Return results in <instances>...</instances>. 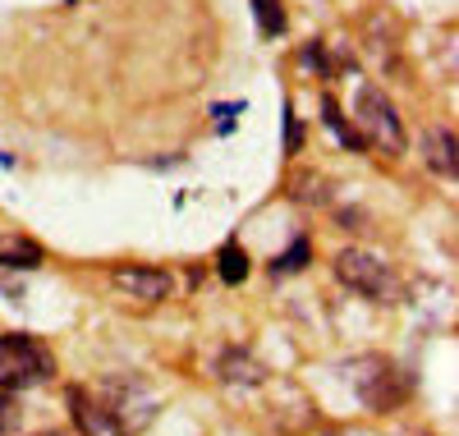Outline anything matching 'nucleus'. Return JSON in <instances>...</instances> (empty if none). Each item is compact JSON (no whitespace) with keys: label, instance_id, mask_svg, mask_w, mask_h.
Wrapping results in <instances>:
<instances>
[{"label":"nucleus","instance_id":"3","mask_svg":"<svg viewBox=\"0 0 459 436\" xmlns=\"http://www.w3.org/2000/svg\"><path fill=\"white\" fill-rule=\"evenodd\" d=\"M97 405H101V414H106V423H110V436H134V432L147 427L152 414H157V400H152V395H147L134 377L106 381Z\"/></svg>","mask_w":459,"mask_h":436},{"label":"nucleus","instance_id":"12","mask_svg":"<svg viewBox=\"0 0 459 436\" xmlns=\"http://www.w3.org/2000/svg\"><path fill=\"white\" fill-rule=\"evenodd\" d=\"M216 271H221V281H225V285H244V275H248V257H244V249H239V244H225Z\"/></svg>","mask_w":459,"mask_h":436},{"label":"nucleus","instance_id":"14","mask_svg":"<svg viewBox=\"0 0 459 436\" xmlns=\"http://www.w3.org/2000/svg\"><path fill=\"white\" fill-rule=\"evenodd\" d=\"M308 240H294L281 257H276V275H290V271H299V266H308Z\"/></svg>","mask_w":459,"mask_h":436},{"label":"nucleus","instance_id":"16","mask_svg":"<svg viewBox=\"0 0 459 436\" xmlns=\"http://www.w3.org/2000/svg\"><path fill=\"white\" fill-rule=\"evenodd\" d=\"M299 147H303V129H299V120H294V110L285 106V152L294 156Z\"/></svg>","mask_w":459,"mask_h":436},{"label":"nucleus","instance_id":"2","mask_svg":"<svg viewBox=\"0 0 459 436\" xmlns=\"http://www.w3.org/2000/svg\"><path fill=\"white\" fill-rule=\"evenodd\" d=\"M354 120L363 125V143H377L381 152L400 156L409 147V134H404V120H400L395 101L372 83H363L359 97H354Z\"/></svg>","mask_w":459,"mask_h":436},{"label":"nucleus","instance_id":"8","mask_svg":"<svg viewBox=\"0 0 459 436\" xmlns=\"http://www.w3.org/2000/svg\"><path fill=\"white\" fill-rule=\"evenodd\" d=\"M216 377L230 381V386H262L266 381V363H257L248 349H225L221 359H216Z\"/></svg>","mask_w":459,"mask_h":436},{"label":"nucleus","instance_id":"6","mask_svg":"<svg viewBox=\"0 0 459 436\" xmlns=\"http://www.w3.org/2000/svg\"><path fill=\"white\" fill-rule=\"evenodd\" d=\"M110 285L120 294H129V299H138V303H161L175 290L170 271H161V266H115Z\"/></svg>","mask_w":459,"mask_h":436},{"label":"nucleus","instance_id":"7","mask_svg":"<svg viewBox=\"0 0 459 436\" xmlns=\"http://www.w3.org/2000/svg\"><path fill=\"white\" fill-rule=\"evenodd\" d=\"M423 161H428L437 175H446V179L459 175V138H455V129H446V125L428 129V138H423Z\"/></svg>","mask_w":459,"mask_h":436},{"label":"nucleus","instance_id":"4","mask_svg":"<svg viewBox=\"0 0 459 436\" xmlns=\"http://www.w3.org/2000/svg\"><path fill=\"white\" fill-rule=\"evenodd\" d=\"M335 281H340L344 290L372 299V303L395 294V271L381 262L377 253H368V249H340V253H335Z\"/></svg>","mask_w":459,"mask_h":436},{"label":"nucleus","instance_id":"1","mask_svg":"<svg viewBox=\"0 0 459 436\" xmlns=\"http://www.w3.org/2000/svg\"><path fill=\"white\" fill-rule=\"evenodd\" d=\"M51 377H56V359L37 336H28V331L0 336V390L47 386Z\"/></svg>","mask_w":459,"mask_h":436},{"label":"nucleus","instance_id":"11","mask_svg":"<svg viewBox=\"0 0 459 436\" xmlns=\"http://www.w3.org/2000/svg\"><path fill=\"white\" fill-rule=\"evenodd\" d=\"M322 115H326V125H331V134L335 138H344V143H350L354 152H363L368 143H363V134L350 125V120H344V115H340V106H335V97H322Z\"/></svg>","mask_w":459,"mask_h":436},{"label":"nucleus","instance_id":"10","mask_svg":"<svg viewBox=\"0 0 459 436\" xmlns=\"http://www.w3.org/2000/svg\"><path fill=\"white\" fill-rule=\"evenodd\" d=\"M0 266L32 271V266H42V249H37L32 240H23V234H14V240H0Z\"/></svg>","mask_w":459,"mask_h":436},{"label":"nucleus","instance_id":"13","mask_svg":"<svg viewBox=\"0 0 459 436\" xmlns=\"http://www.w3.org/2000/svg\"><path fill=\"white\" fill-rule=\"evenodd\" d=\"M253 14H257L262 32H272V37H281V32H285V14H281L276 0H253Z\"/></svg>","mask_w":459,"mask_h":436},{"label":"nucleus","instance_id":"15","mask_svg":"<svg viewBox=\"0 0 459 436\" xmlns=\"http://www.w3.org/2000/svg\"><path fill=\"white\" fill-rule=\"evenodd\" d=\"M19 427V405H14V390H0V436Z\"/></svg>","mask_w":459,"mask_h":436},{"label":"nucleus","instance_id":"9","mask_svg":"<svg viewBox=\"0 0 459 436\" xmlns=\"http://www.w3.org/2000/svg\"><path fill=\"white\" fill-rule=\"evenodd\" d=\"M69 409H74V423H79L88 436H110V423H106V414H101V405H97V395L69 390Z\"/></svg>","mask_w":459,"mask_h":436},{"label":"nucleus","instance_id":"5","mask_svg":"<svg viewBox=\"0 0 459 436\" xmlns=\"http://www.w3.org/2000/svg\"><path fill=\"white\" fill-rule=\"evenodd\" d=\"M354 390H359V400L372 409V414H391L404 405V395H409V381L395 363L386 359H368L363 372H354Z\"/></svg>","mask_w":459,"mask_h":436}]
</instances>
